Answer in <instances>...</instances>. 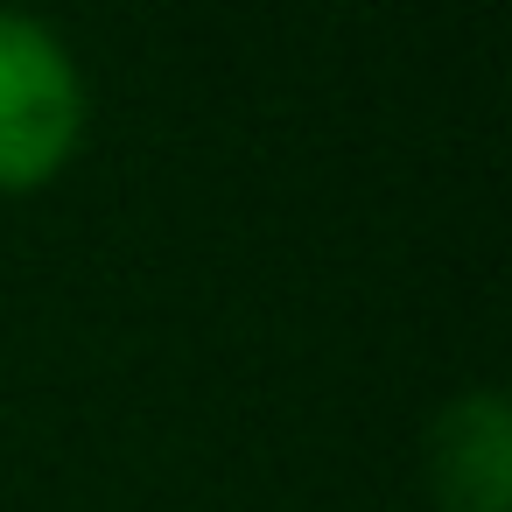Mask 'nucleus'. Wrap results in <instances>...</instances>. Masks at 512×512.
<instances>
[{
    "label": "nucleus",
    "mask_w": 512,
    "mask_h": 512,
    "mask_svg": "<svg viewBox=\"0 0 512 512\" xmlns=\"http://www.w3.org/2000/svg\"><path fill=\"white\" fill-rule=\"evenodd\" d=\"M428 477L449 512H512V414L491 386L463 393L435 442H428Z\"/></svg>",
    "instance_id": "obj_2"
},
{
    "label": "nucleus",
    "mask_w": 512,
    "mask_h": 512,
    "mask_svg": "<svg viewBox=\"0 0 512 512\" xmlns=\"http://www.w3.org/2000/svg\"><path fill=\"white\" fill-rule=\"evenodd\" d=\"M92 127V85L78 50L29 8L0 0V190L57 183Z\"/></svg>",
    "instance_id": "obj_1"
}]
</instances>
